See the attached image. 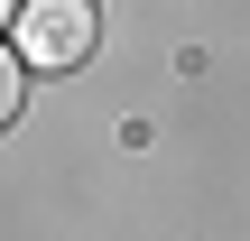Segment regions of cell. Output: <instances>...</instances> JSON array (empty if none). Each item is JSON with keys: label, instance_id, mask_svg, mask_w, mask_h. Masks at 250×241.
Returning a JSON list of instances; mask_svg holds the SVG:
<instances>
[{"label": "cell", "instance_id": "6da1fadb", "mask_svg": "<svg viewBox=\"0 0 250 241\" xmlns=\"http://www.w3.org/2000/svg\"><path fill=\"white\" fill-rule=\"evenodd\" d=\"M9 46H19V65L74 74L93 56V0H19L9 9Z\"/></svg>", "mask_w": 250, "mask_h": 241}, {"label": "cell", "instance_id": "7a4b0ae2", "mask_svg": "<svg viewBox=\"0 0 250 241\" xmlns=\"http://www.w3.org/2000/svg\"><path fill=\"white\" fill-rule=\"evenodd\" d=\"M19 121V56H0V130Z\"/></svg>", "mask_w": 250, "mask_h": 241}, {"label": "cell", "instance_id": "3957f363", "mask_svg": "<svg viewBox=\"0 0 250 241\" xmlns=\"http://www.w3.org/2000/svg\"><path fill=\"white\" fill-rule=\"evenodd\" d=\"M9 9H19V0H0V19H9Z\"/></svg>", "mask_w": 250, "mask_h": 241}]
</instances>
